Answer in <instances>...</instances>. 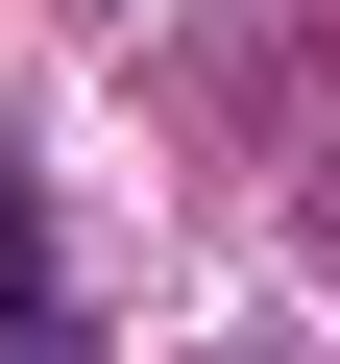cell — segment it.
Returning a JSON list of instances; mask_svg holds the SVG:
<instances>
[{
  "mask_svg": "<svg viewBox=\"0 0 340 364\" xmlns=\"http://www.w3.org/2000/svg\"><path fill=\"white\" fill-rule=\"evenodd\" d=\"M0 316L49 340V219H25V146H0Z\"/></svg>",
  "mask_w": 340,
  "mask_h": 364,
  "instance_id": "1",
  "label": "cell"
}]
</instances>
